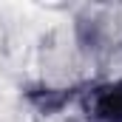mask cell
Instances as JSON below:
<instances>
[{"label":"cell","instance_id":"cell-1","mask_svg":"<svg viewBox=\"0 0 122 122\" xmlns=\"http://www.w3.org/2000/svg\"><path fill=\"white\" fill-rule=\"evenodd\" d=\"M94 111L99 119H108V122H122V82L99 91L97 102H94Z\"/></svg>","mask_w":122,"mask_h":122}]
</instances>
